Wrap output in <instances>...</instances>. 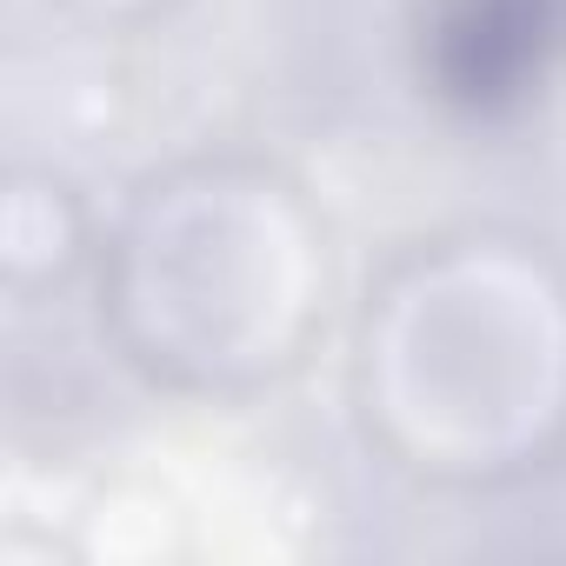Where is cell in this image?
<instances>
[{
	"label": "cell",
	"mask_w": 566,
	"mask_h": 566,
	"mask_svg": "<svg viewBox=\"0 0 566 566\" xmlns=\"http://www.w3.org/2000/svg\"><path fill=\"white\" fill-rule=\"evenodd\" d=\"M546 41V0H473L447 28V74L467 101H493L520 87Z\"/></svg>",
	"instance_id": "6da1fadb"
}]
</instances>
